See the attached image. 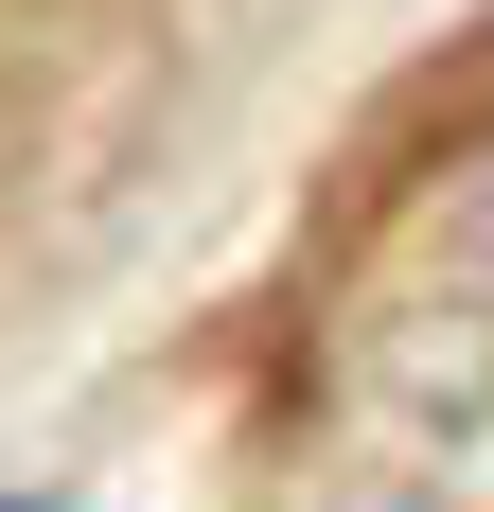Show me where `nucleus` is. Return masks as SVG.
Returning <instances> with one entry per match:
<instances>
[{
    "mask_svg": "<svg viewBox=\"0 0 494 512\" xmlns=\"http://www.w3.org/2000/svg\"><path fill=\"white\" fill-rule=\"evenodd\" d=\"M0 512H53V495H0Z\"/></svg>",
    "mask_w": 494,
    "mask_h": 512,
    "instance_id": "nucleus-1",
    "label": "nucleus"
}]
</instances>
